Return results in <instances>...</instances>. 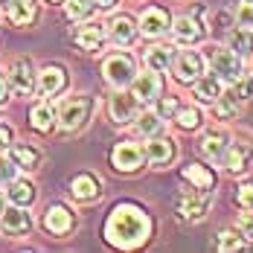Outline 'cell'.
<instances>
[{
  "label": "cell",
  "mask_w": 253,
  "mask_h": 253,
  "mask_svg": "<svg viewBox=\"0 0 253 253\" xmlns=\"http://www.w3.org/2000/svg\"><path fill=\"white\" fill-rule=\"evenodd\" d=\"M149 233H152L149 215L140 207H131V204L114 207V212L108 215V224H105L108 242L117 245V248H137L149 239Z\"/></svg>",
  "instance_id": "6da1fadb"
},
{
  "label": "cell",
  "mask_w": 253,
  "mask_h": 253,
  "mask_svg": "<svg viewBox=\"0 0 253 253\" xmlns=\"http://www.w3.org/2000/svg\"><path fill=\"white\" fill-rule=\"evenodd\" d=\"M207 58H210L212 73L221 79V82H236V79L245 73V70H242V55H236V52L227 50V47H215V50H210L207 52Z\"/></svg>",
  "instance_id": "7a4b0ae2"
},
{
  "label": "cell",
  "mask_w": 253,
  "mask_h": 253,
  "mask_svg": "<svg viewBox=\"0 0 253 253\" xmlns=\"http://www.w3.org/2000/svg\"><path fill=\"white\" fill-rule=\"evenodd\" d=\"M210 198H212L210 189H198V186H195V189H183L175 198V207L183 218L198 221V218H204V212H207V207H210Z\"/></svg>",
  "instance_id": "3957f363"
},
{
  "label": "cell",
  "mask_w": 253,
  "mask_h": 253,
  "mask_svg": "<svg viewBox=\"0 0 253 253\" xmlns=\"http://www.w3.org/2000/svg\"><path fill=\"white\" fill-rule=\"evenodd\" d=\"M90 96H73V99H67L61 105V114H58V128L61 131H79V128L84 126V120H87V114H90Z\"/></svg>",
  "instance_id": "277c9868"
},
{
  "label": "cell",
  "mask_w": 253,
  "mask_h": 253,
  "mask_svg": "<svg viewBox=\"0 0 253 253\" xmlns=\"http://www.w3.org/2000/svg\"><path fill=\"white\" fill-rule=\"evenodd\" d=\"M134 76H137V70H134L131 55H111V58L105 61V79H108V84H114L117 90H123L126 84H131Z\"/></svg>",
  "instance_id": "5b68a950"
},
{
  "label": "cell",
  "mask_w": 253,
  "mask_h": 253,
  "mask_svg": "<svg viewBox=\"0 0 253 253\" xmlns=\"http://www.w3.org/2000/svg\"><path fill=\"white\" fill-rule=\"evenodd\" d=\"M143 160H146V152H143L140 143H120V146L111 152V163H114V169H120V172H134V169H140Z\"/></svg>",
  "instance_id": "8992f818"
},
{
  "label": "cell",
  "mask_w": 253,
  "mask_h": 253,
  "mask_svg": "<svg viewBox=\"0 0 253 253\" xmlns=\"http://www.w3.org/2000/svg\"><path fill=\"white\" fill-rule=\"evenodd\" d=\"M108 111H111V117H114L117 126H126V123H131V120L140 117V102L134 99V93L117 90V93L111 96V102H108Z\"/></svg>",
  "instance_id": "52a82bcc"
},
{
  "label": "cell",
  "mask_w": 253,
  "mask_h": 253,
  "mask_svg": "<svg viewBox=\"0 0 253 253\" xmlns=\"http://www.w3.org/2000/svg\"><path fill=\"white\" fill-rule=\"evenodd\" d=\"M32 227V218H29V212H26L24 207H12V210H3L0 212V230L3 233H9V236H24L29 233Z\"/></svg>",
  "instance_id": "ba28073f"
},
{
  "label": "cell",
  "mask_w": 253,
  "mask_h": 253,
  "mask_svg": "<svg viewBox=\"0 0 253 253\" xmlns=\"http://www.w3.org/2000/svg\"><path fill=\"white\" fill-rule=\"evenodd\" d=\"M172 64H175L177 82H183V84L195 82V79L204 73V61H201V55H198V52H180Z\"/></svg>",
  "instance_id": "9c48e42d"
},
{
  "label": "cell",
  "mask_w": 253,
  "mask_h": 253,
  "mask_svg": "<svg viewBox=\"0 0 253 253\" xmlns=\"http://www.w3.org/2000/svg\"><path fill=\"white\" fill-rule=\"evenodd\" d=\"M251 157H253V149L248 143H227L224 157H221V166H224L227 172H245Z\"/></svg>",
  "instance_id": "30bf717a"
},
{
  "label": "cell",
  "mask_w": 253,
  "mask_h": 253,
  "mask_svg": "<svg viewBox=\"0 0 253 253\" xmlns=\"http://www.w3.org/2000/svg\"><path fill=\"white\" fill-rule=\"evenodd\" d=\"M166 29H169V18H166V12L163 9H146L143 15H140V32L146 35V38H160V35H166Z\"/></svg>",
  "instance_id": "8fae6325"
},
{
  "label": "cell",
  "mask_w": 253,
  "mask_h": 253,
  "mask_svg": "<svg viewBox=\"0 0 253 253\" xmlns=\"http://www.w3.org/2000/svg\"><path fill=\"white\" fill-rule=\"evenodd\" d=\"M9 82H12V87H15V93H21V96H29L32 93V87H35V73H32V67H29V61H15L12 64V70H9Z\"/></svg>",
  "instance_id": "7c38bea8"
},
{
  "label": "cell",
  "mask_w": 253,
  "mask_h": 253,
  "mask_svg": "<svg viewBox=\"0 0 253 253\" xmlns=\"http://www.w3.org/2000/svg\"><path fill=\"white\" fill-rule=\"evenodd\" d=\"M227 143H230V137L224 131H207L201 137V154L207 160H212V163H221Z\"/></svg>",
  "instance_id": "4fadbf2b"
},
{
  "label": "cell",
  "mask_w": 253,
  "mask_h": 253,
  "mask_svg": "<svg viewBox=\"0 0 253 253\" xmlns=\"http://www.w3.org/2000/svg\"><path fill=\"white\" fill-rule=\"evenodd\" d=\"M134 99L137 102H154L160 96V76L157 73H143V76H134Z\"/></svg>",
  "instance_id": "5bb4252c"
},
{
  "label": "cell",
  "mask_w": 253,
  "mask_h": 253,
  "mask_svg": "<svg viewBox=\"0 0 253 253\" xmlns=\"http://www.w3.org/2000/svg\"><path fill=\"white\" fill-rule=\"evenodd\" d=\"M172 154H175V146H172L169 137H152L146 143V160L154 163V166H166L172 160Z\"/></svg>",
  "instance_id": "9a60e30c"
},
{
  "label": "cell",
  "mask_w": 253,
  "mask_h": 253,
  "mask_svg": "<svg viewBox=\"0 0 253 253\" xmlns=\"http://www.w3.org/2000/svg\"><path fill=\"white\" fill-rule=\"evenodd\" d=\"M172 35H175L177 44H195L201 38V26H198L195 18L180 15V18H175V24H172Z\"/></svg>",
  "instance_id": "2e32d148"
},
{
  "label": "cell",
  "mask_w": 253,
  "mask_h": 253,
  "mask_svg": "<svg viewBox=\"0 0 253 253\" xmlns=\"http://www.w3.org/2000/svg\"><path fill=\"white\" fill-rule=\"evenodd\" d=\"M44 227L50 230V233H55V236H64L67 230L73 227V215L64 207H50L44 212Z\"/></svg>",
  "instance_id": "e0dca14e"
},
{
  "label": "cell",
  "mask_w": 253,
  "mask_h": 253,
  "mask_svg": "<svg viewBox=\"0 0 253 253\" xmlns=\"http://www.w3.org/2000/svg\"><path fill=\"white\" fill-rule=\"evenodd\" d=\"M6 12H9V21L18 26H26L35 21V0H9L6 3Z\"/></svg>",
  "instance_id": "ac0fdd59"
},
{
  "label": "cell",
  "mask_w": 253,
  "mask_h": 253,
  "mask_svg": "<svg viewBox=\"0 0 253 253\" xmlns=\"http://www.w3.org/2000/svg\"><path fill=\"white\" fill-rule=\"evenodd\" d=\"M108 35H111V41H114L117 47H126V44H131V41H134L137 29H134V24H131V18L120 15V18H114V21H111V26H108Z\"/></svg>",
  "instance_id": "d6986e66"
},
{
  "label": "cell",
  "mask_w": 253,
  "mask_h": 253,
  "mask_svg": "<svg viewBox=\"0 0 253 253\" xmlns=\"http://www.w3.org/2000/svg\"><path fill=\"white\" fill-rule=\"evenodd\" d=\"M61 87H64V70H61V67H44V70L38 73V90H41L44 96L58 93Z\"/></svg>",
  "instance_id": "ffe728a7"
},
{
  "label": "cell",
  "mask_w": 253,
  "mask_h": 253,
  "mask_svg": "<svg viewBox=\"0 0 253 253\" xmlns=\"http://www.w3.org/2000/svg\"><path fill=\"white\" fill-rule=\"evenodd\" d=\"M76 41H79V47H84V50H102V44H105V29H102L99 24H84L76 32Z\"/></svg>",
  "instance_id": "44dd1931"
},
{
  "label": "cell",
  "mask_w": 253,
  "mask_h": 253,
  "mask_svg": "<svg viewBox=\"0 0 253 253\" xmlns=\"http://www.w3.org/2000/svg\"><path fill=\"white\" fill-rule=\"evenodd\" d=\"M221 93V79L218 76H198L195 79V96L201 102H215Z\"/></svg>",
  "instance_id": "7402d4cb"
},
{
  "label": "cell",
  "mask_w": 253,
  "mask_h": 253,
  "mask_svg": "<svg viewBox=\"0 0 253 253\" xmlns=\"http://www.w3.org/2000/svg\"><path fill=\"white\" fill-rule=\"evenodd\" d=\"M172 61H175V50H172V47L157 44V47H152V50L146 52L149 70H166V67H172Z\"/></svg>",
  "instance_id": "603a6c76"
},
{
  "label": "cell",
  "mask_w": 253,
  "mask_h": 253,
  "mask_svg": "<svg viewBox=\"0 0 253 253\" xmlns=\"http://www.w3.org/2000/svg\"><path fill=\"white\" fill-rule=\"evenodd\" d=\"M70 192H73V198H79V201H90V198L99 195V180L90 177V175H79L73 180V186H70Z\"/></svg>",
  "instance_id": "cb8c5ba5"
},
{
  "label": "cell",
  "mask_w": 253,
  "mask_h": 253,
  "mask_svg": "<svg viewBox=\"0 0 253 253\" xmlns=\"http://www.w3.org/2000/svg\"><path fill=\"white\" fill-rule=\"evenodd\" d=\"M29 120H32V128H38V131H50V128L55 126V111H52L50 102H41V105L32 108Z\"/></svg>",
  "instance_id": "d4e9b609"
},
{
  "label": "cell",
  "mask_w": 253,
  "mask_h": 253,
  "mask_svg": "<svg viewBox=\"0 0 253 253\" xmlns=\"http://www.w3.org/2000/svg\"><path fill=\"white\" fill-rule=\"evenodd\" d=\"M9 201L18 204V207H26V204H32L35 198V189H32V183H26V180H9Z\"/></svg>",
  "instance_id": "484cf974"
},
{
  "label": "cell",
  "mask_w": 253,
  "mask_h": 253,
  "mask_svg": "<svg viewBox=\"0 0 253 253\" xmlns=\"http://www.w3.org/2000/svg\"><path fill=\"white\" fill-rule=\"evenodd\" d=\"M230 50H236V55H251L253 52V32L251 29H233L227 35Z\"/></svg>",
  "instance_id": "4316f807"
},
{
  "label": "cell",
  "mask_w": 253,
  "mask_h": 253,
  "mask_svg": "<svg viewBox=\"0 0 253 253\" xmlns=\"http://www.w3.org/2000/svg\"><path fill=\"white\" fill-rule=\"evenodd\" d=\"M12 160L18 163V169H38L41 154L29 146H12Z\"/></svg>",
  "instance_id": "83f0119b"
},
{
  "label": "cell",
  "mask_w": 253,
  "mask_h": 253,
  "mask_svg": "<svg viewBox=\"0 0 253 253\" xmlns=\"http://www.w3.org/2000/svg\"><path fill=\"white\" fill-rule=\"evenodd\" d=\"M183 177H186L189 183H195L198 189H212V183H215V180H212V172H207L204 166H186V169H183Z\"/></svg>",
  "instance_id": "f1b7e54d"
},
{
  "label": "cell",
  "mask_w": 253,
  "mask_h": 253,
  "mask_svg": "<svg viewBox=\"0 0 253 253\" xmlns=\"http://www.w3.org/2000/svg\"><path fill=\"white\" fill-rule=\"evenodd\" d=\"M163 126V120H160V114L157 111H149V114H143L140 120H137V134H143V137H154L157 131Z\"/></svg>",
  "instance_id": "f546056e"
},
{
  "label": "cell",
  "mask_w": 253,
  "mask_h": 253,
  "mask_svg": "<svg viewBox=\"0 0 253 253\" xmlns=\"http://www.w3.org/2000/svg\"><path fill=\"white\" fill-rule=\"evenodd\" d=\"M215 111H218V117H233V114H239V99H236V93H218V99H215Z\"/></svg>",
  "instance_id": "4dcf8cb0"
},
{
  "label": "cell",
  "mask_w": 253,
  "mask_h": 253,
  "mask_svg": "<svg viewBox=\"0 0 253 253\" xmlns=\"http://www.w3.org/2000/svg\"><path fill=\"white\" fill-rule=\"evenodd\" d=\"M175 120H177V126L180 128H198L201 126V114H198V108H180L175 114Z\"/></svg>",
  "instance_id": "1f68e13d"
},
{
  "label": "cell",
  "mask_w": 253,
  "mask_h": 253,
  "mask_svg": "<svg viewBox=\"0 0 253 253\" xmlns=\"http://www.w3.org/2000/svg\"><path fill=\"white\" fill-rule=\"evenodd\" d=\"M236 24L242 29H251L253 32V0H242L236 6Z\"/></svg>",
  "instance_id": "d6a6232c"
},
{
  "label": "cell",
  "mask_w": 253,
  "mask_h": 253,
  "mask_svg": "<svg viewBox=\"0 0 253 253\" xmlns=\"http://www.w3.org/2000/svg\"><path fill=\"white\" fill-rule=\"evenodd\" d=\"M245 248V242L233 233V230H224L221 236H218V251H242Z\"/></svg>",
  "instance_id": "836d02e7"
},
{
  "label": "cell",
  "mask_w": 253,
  "mask_h": 253,
  "mask_svg": "<svg viewBox=\"0 0 253 253\" xmlns=\"http://www.w3.org/2000/svg\"><path fill=\"white\" fill-rule=\"evenodd\" d=\"M64 9H67V18H70V21H79V18H84V15L90 12V3H87V0H67Z\"/></svg>",
  "instance_id": "e575fe53"
},
{
  "label": "cell",
  "mask_w": 253,
  "mask_h": 253,
  "mask_svg": "<svg viewBox=\"0 0 253 253\" xmlns=\"http://www.w3.org/2000/svg\"><path fill=\"white\" fill-rule=\"evenodd\" d=\"M15 175H18V163H15L12 157H3V160H0V183L15 180Z\"/></svg>",
  "instance_id": "d590c367"
},
{
  "label": "cell",
  "mask_w": 253,
  "mask_h": 253,
  "mask_svg": "<svg viewBox=\"0 0 253 253\" xmlns=\"http://www.w3.org/2000/svg\"><path fill=\"white\" fill-rule=\"evenodd\" d=\"M236 201L242 204L245 210H253V183H242L236 192Z\"/></svg>",
  "instance_id": "8d00e7d4"
},
{
  "label": "cell",
  "mask_w": 253,
  "mask_h": 253,
  "mask_svg": "<svg viewBox=\"0 0 253 253\" xmlns=\"http://www.w3.org/2000/svg\"><path fill=\"white\" fill-rule=\"evenodd\" d=\"M236 227H239V233H242L245 239H251L253 242V210L251 212H245V215H239V224H236Z\"/></svg>",
  "instance_id": "74e56055"
},
{
  "label": "cell",
  "mask_w": 253,
  "mask_h": 253,
  "mask_svg": "<svg viewBox=\"0 0 253 253\" xmlns=\"http://www.w3.org/2000/svg\"><path fill=\"white\" fill-rule=\"evenodd\" d=\"M12 146V128L9 126H0V152Z\"/></svg>",
  "instance_id": "f35d334b"
},
{
  "label": "cell",
  "mask_w": 253,
  "mask_h": 253,
  "mask_svg": "<svg viewBox=\"0 0 253 253\" xmlns=\"http://www.w3.org/2000/svg\"><path fill=\"white\" fill-rule=\"evenodd\" d=\"M172 111H177V102L172 99V96H169V99H163V102H160V108H157V114H160V117H163V114H172Z\"/></svg>",
  "instance_id": "ab89813d"
},
{
  "label": "cell",
  "mask_w": 253,
  "mask_h": 253,
  "mask_svg": "<svg viewBox=\"0 0 253 253\" xmlns=\"http://www.w3.org/2000/svg\"><path fill=\"white\" fill-rule=\"evenodd\" d=\"M6 90H9V87H6V79L0 76V102L6 99Z\"/></svg>",
  "instance_id": "60d3db41"
},
{
  "label": "cell",
  "mask_w": 253,
  "mask_h": 253,
  "mask_svg": "<svg viewBox=\"0 0 253 253\" xmlns=\"http://www.w3.org/2000/svg\"><path fill=\"white\" fill-rule=\"evenodd\" d=\"M114 3H117V0H96V6H99V9H111Z\"/></svg>",
  "instance_id": "b9f144b4"
},
{
  "label": "cell",
  "mask_w": 253,
  "mask_h": 253,
  "mask_svg": "<svg viewBox=\"0 0 253 253\" xmlns=\"http://www.w3.org/2000/svg\"><path fill=\"white\" fill-rule=\"evenodd\" d=\"M0 212H3V195H0Z\"/></svg>",
  "instance_id": "7bdbcfd3"
},
{
  "label": "cell",
  "mask_w": 253,
  "mask_h": 253,
  "mask_svg": "<svg viewBox=\"0 0 253 253\" xmlns=\"http://www.w3.org/2000/svg\"><path fill=\"white\" fill-rule=\"evenodd\" d=\"M52 3H58V0H52Z\"/></svg>",
  "instance_id": "ee69618b"
}]
</instances>
